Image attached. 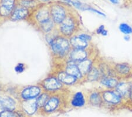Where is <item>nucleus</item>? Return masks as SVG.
Instances as JSON below:
<instances>
[{"label": "nucleus", "instance_id": "0eeeda50", "mask_svg": "<svg viewBox=\"0 0 132 117\" xmlns=\"http://www.w3.org/2000/svg\"><path fill=\"white\" fill-rule=\"evenodd\" d=\"M44 91L48 92H56L65 89V85L62 84L55 75H51L45 78L38 83Z\"/></svg>", "mask_w": 132, "mask_h": 117}, {"label": "nucleus", "instance_id": "f8f14e48", "mask_svg": "<svg viewBox=\"0 0 132 117\" xmlns=\"http://www.w3.org/2000/svg\"><path fill=\"white\" fill-rule=\"evenodd\" d=\"M17 4V0H0V21L9 19Z\"/></svg>", "mask_w": 132, "mask_h": 117}, {"label": "nucleus", "instance_id": "423d86ee", "mask_svg": "<svg viewBox=\"0 0 132 117\" xmlns=\"http://www.w3.org/2000/svg\"><path fill=\"white\" fill-rule=\"evenodd\" d=\"M43 91L44 90L39 85L24 86L20 89V91H17L15 98L20 102L25 100L37 98L43 92Z\"/></svg>", "mask_w": 132, "mask_h": 117}, {"label": "nucleus", "instance_id": "a878e982", "mask_svg": "<svg viewBox=\"0 0 132 117\" xmlns=\"http://www.w3.org/2000/svg\"><path fill=\"white\" fill-rule=\"evenodd\" d=\"M119 30L124 35H131L132 34V27L127 23H121L119 25Z\"/></svg>", "mask_w": 132, "mask_h": 117}, {"label": "nucleus", "instance_id": "cd10ccee", "mask_svg": "<svg viewBox=\"0 0 132 117\" xmlns=\"http://www.w3.org/2000/svg\"><path fill=\"white\" fill-rule=\"evenodd\" d=\"M79 37L81 38L82 39L85 40V41L88 42H91L92 40V36L91 35L86 33H81L80 31L78 32V33L76 34Z\"/></svg>", "mask_w": 132, "mask_h": 117}, {"label": "nucleus", "instance_id": "f704fd0d", "mask_svg": "<svg viewBox=\"0 0 132 117\" xmlns=\"http://www.w3.org/2000/svg\"><path fill=\"white\" fill-rule=\"evenodd\" d=\"M131 81H132V80H131Z\"/></svg>", "mask_w": 132, "mask_h": 117}, {"label": "nucleus", "instance_id": "7ed1b4c3", "mask_svg": "<svg viewBox=\"0 0 132 117\" xmlns=\"http://www.w3.org/2000/svg\"><path fill=\"white\" fill-rule=\"evenodd\" d=\"M57 28L61 35L69 39L80 31V21L76 15L69 11L65 20L57 25Z\"/></svg>", "mask_w": 132, "mask_h": 117}, {"label": "nucleus", "instance_id": "20e7f679", "mask_svg": "<svg viewBox=\"0 0 132 117\" xmlns=\"http://www.w3.org/2000/svg\"><path fill=\"white\" fill-rule=\"evenodd\" d=\"M103 108L114 110L121 107L126 104L122 97L114 89H102Z\"/></svg>", "mask_w": 132, "mask_h": 117}, {"label": "nucleus", "instance_id": "bb28decb", "mask_svg": "<svg viewBox=\"0 0 132 117\" xmlns=\"http://www.w3.org/2000/svg\"><path fill=\"white\" fill-rule=\"evenodd\" d=\"M95 33L97 35H101L104 37H106L109 35V31L107 29H106L105 25L103 24L100 25L96 30Z\"/></svg>", "mask_w": 132, "mask_h": 117}, {"label": "nucleus", "instance_id": "a211bd4d", "mask_svg": "<svg viewBox=\"0 0 132 117\" xmlns=\"http://www.w3.org/2000/svg\"><path fill=\"white\" fill-rule=\"evenodd\" d=\"M63 70L67 73L76 77L81 82H84L85 77L79 69L77 63L70 61H66L65 66Z\"/></svg>", "mask_w": 132, "mask_h": 117}, {"label": "nucleus", "instance_id": "c85d7f7f", "mask_svg": "<svg viewBox=\"0 0 132 117\" xmlns=\"http://www.w3.org/2000/svg\"><path fill=\"white\" fill-rule=\"evenodd\" d=\"M15 71L18 73H22L25 70V65L22 63H19L16 65L14 68Z\"/></svg>", "mask_w": 132, "mask_h": 117}, {"label": "nucleus", "instance_id": "1a4fd4ad", "mask_svg": "<svg viewBox=\"0 0 132 117\" xmlns=\"http://www.w3.org/2000/svg\"><path fill=\"white\" fill-rule=\"evenodd\" d=\"M33 18L32 23L34 24H37V26H39L43 23L51 20V16L50 14V8L48 5H45L42 4L35 10V11L33 10Z\"/></svg>", "mask_w": 132, "mask_h": 117}, {"label": "nucleus", "instance_id": "dca6fc26", "mask_svg": "<svg viewBox=\"0 0 132 117\" xmlns=\"http://www.w3.org/2000/svg\"><path fill=\"white\" fill-rule=\"evenodd\" d=\"M70 106L72 108H82L87 104L86 96L82 91H78L72 95L69 101Z\"/></svg>", "mask_w": 132, "mask_h": 117}, {"label": "nucleus", "instance_id": "b1692460", "mask_svg": "<svg viewBox=\"0 0 132 117\" xmlns=\"http://www.w3.org/2000/svg\"><path fill=\"white\" fill-rule=\"evenodd\" d=\"M52 92H48L44 91L39 97L37 98V104L38 106V109L43 108L50 99Z\"/></svg>", "mask_w": 132, "mask_h": 117}, {"label": "nucleus", "instance_id": "473e14b6", "mask_svg": "<svg viewBox=\"0 0 132 117\" xmlns=\"http://www.w3.org/2000/svg\"><path fill=\"white\" fill-rule=\"evenodd\" d=\"M4 87H3L2 85L0 84V94L3 92H4Z\"/></svg>", "mask_w": 132, "mask_h": 117}, {"label": "nucleus", "instance_id": "6ab92c4d", "mask_svg": "<svg viewBox=\"0 0 132 117\" xmlns=\"http://www.w3.org/2000/svg\"><path fill=\"white\" fill-rule=\"evenodd\" d=\"M119 80L120 79L116 76H105L101 78L99 83L101 89H114Z\"/></svg>", "mask_w": 132, "mask_h": 117}, {"label": "nucleus", "instance_id": "4468645a", "mask_svg": "<svg viewBox=\"0 0 132 117\" xmlns=\"http://www.w3.org/2000/svg\"><path fill=\"white\" fill-rule=\"evenodd\" d=\"M131 80L127 79H121L119 80L118 85H116L114 90L122 98L123 100L126 102L128 99L129 94L130 86L131 84Z\"/></svg>", "mask_w": 132, "mask_h": 117}, {"label": "nucleus", "instance_id": "39448f33", "mask_svg": "<svg viewBox=\"0 0 132 117\" xmlns=\"http://www.w3.org/2000/svg\"><path fill=\"white\" fill-rule=\"evenodd\" d=\"M67 5L68 4L60 3H53L49 4L51 18L56 25L60 24L69 13V11Z\"/></svg>", "mask_w": 132, "mask_h": 117}, {"label": "nucleus", "instance_id": "f257e3e1", "mask_svg": "<svg viewBox=\"0 0 132 117\" xmlns=\"http://www.w3.org/2000/svg\"><path fill=\"white\" fill-rule=\"evenodd\" d=\"M63 90L52 92L45 105L38 111H39L42 114H50L62 109L67 102L65 99L64 94L62 92Z\"/></svg>", "mask_w": 132, "mask_h": 117}, {"label": "nucleus", "instance_id": "393cba45", "mask_svg": "<svg viewBox=\"0 0 132 117\" xmlns=\"http://www.w3.org/2000/svg\"><path fill=\"white\" fill-rule=\"evenodd\" d=\"M25 113L20 110L10 111L4 109L0 112V117H24Z\"/></svg>", "mask_w": 132, "mask_h": 117}, {"label": "nucleus", "instance_id": "c9c22d12", "mask_svg": "<svg viewBox=\"0 0 132 117\" xmlns=\"http://www.w3.org/2000/svg\"></svg>", "mask_w": 132, "mask_h": 117}, {"label": "nucleus", "instance_id": "4be33fe9", "mask_svg": "<svg viewBox=\"0 0 132 117\" xmlns=\"http://www.w3.org/2000/svg\"><path fill=\"white\" fill-rule=\"evenodd\" d=\"M102 78V74L99 68L96 63V60L94 65L91 68L90 71L85 77L84 82H99V80Z\"/></svg>", "mask_w": 132, "mask_h": 117}, {"label": "nucleus", "instance_id": "2eb2a0df", "mask_svg": "<svg viewBox=\"0 0 132 117\" xmlns=\"http://www.w3.org/2000/svg\"><path fill=\"white\" fill-rule=\"evenodd\" d=\"M20 109L28 115L31 116L38 110L37 98L25 100L20 102Z\"/></svg>", "mask_w": 132, "mask_h": 117}, {"label": "nucleus", "instance_id": "f3484780", "mask_svg": "<svg viewBox=\"0 0 132 117\" xmlns=\"http://www.w3.org/2000/svg\"><path fill=\"white\" fill-rule=\"evenodd\" d=\"M55 76L65 86H73V85L81 83V82L76 77L67 73L63 70L58 71L57 72V74H55Z\"/></svg>", "mask_w": 132, "mask_h": 117}, {"label": "nucleus", "instance_id": "2f4dec72", "mask_svg": "<svg viewBox=\"0 0 132 117\" xmlns=\"http://www.w3.org/2000/svg\"><path fill=\"white\" fill-rule=\"evenodd\" d=\"M109 1L113 5H119L120 3V0H109Z\"/></svg>", "mask_w": 132, "mask_h": 117}, {"label": "nucleus", "instance_id": "5701e85b", "mask_svg": "<svg viewBox=\"0 0 132 117\" xmlns=\"http://www.w3.org/2000/svg\"><path fill=\"white\" fill-rule=\"evenodd\" d=\"M96 60V57L94 56L89 57V58L77 63L79 69H80L84 77H85L86 74L88 73V72L90 71L91 68L95 64Z\"/></svg>", "mask_w": 132, "mask_h": 117}, {"label": "nucleus", "instance_id": "72a5a7b5", "mask_svg": "<svg viewBox=\"0 0 132 117\" xmlns=\"http://www.w3.org/2000/svg\"><path fill=\"white\" fill-rule=\"evenodd\" d=\"M38 1H41V2H43L44 3H48V2H50L51 0H38Z\"/></svg>", "mask_w": 132, "mask_h": 117}, {"label": "nucleus", "instance_id": "7c9ffc66", "mask_svg": "<svg viewBox=\"0 0 132 117\" xmlns=\"http://www.w3.org/2000/svg\"><path fill=\"white\" fill-rule=\"evenodd\" d=\"M123 40H124V41L126 42H130L131 40L130 35H124V36H123Z\"/></svg>", "mask_w": 132, "mask_h": 117}, {"label": "nucleus", "instance_id": "9d476101", "mask_svg": "<svg viewBox=\"0 0 132 117\" xmlns=\"http://www.w3.org/2000/svg\"><path fill=\"white\" fill-rule=\"evenodd\" d=\"M114 73L120 79H131L132 78V66L129 63L121 62L113 63Z\"/></svg>", "mask_w": 132, "mask_h": 117}, {"label": "nucleus", "instance_id": "412c9836", "mask_svg": "<svg viewBox=\"0 0 132 117\" xmlns=\"http://www.w3.org/2000/svg\"><path fill=\"white\" fill-rule=\"evenodd\" d=\"M69 42L72 49H87L90 48L93 46H91V42H88L82 39L77 35H75L69 38Z\"/></svg>", "mask_w": 132, "mask_h": 117}, {"label": "nucleus", "instance_id": "ddd939ff", "mask_svg": "<svg viewBox=\"0 0 132 117\" xmlns=\"http://www.w3.org/2000/svg\"><path fill=\"white\" fill-rule=\"evenodd\" d=\"M31 13V9L16 4V7L11 15L9 20L12 21L26 20L29 17Z\"/></svg>", "mask_w": 132, "mask_h": 117}, {"label": "nucleus", "instance_id": "c756f323", "mask_svg": "<svg viewBox=\"0 0 132 117\" xmlns=\"http://www.w3.org/2000/svg\"><path fill=\"white\" fill-rule=\"evenodd\" d=\"M129 102L132 104V83H131V86H130V89L128 99H127V101L126 102Z\"/></svg>", "mask_w": 132, "mask_h": 117}, {"label": "nucleus", "instance_id": "9b49d317", "mask_svg": "<svg viewBox=\"0 0 132 117\" xmlns=\"http://www.w3.org/2000/svg\"><path fill=\"white\" fill-rule=\"evenodd\" d=\"M86 96L87 104L93 107L103 108L101 89L95 88L89 90Z\"/></svg>", "mask_w": 132, "mask_h": 117}, {"label": "nucleus", "instance_id": "6e6552de", "mask_svg": "<svg viewBox=\"0 0 132 117\" xmlns=\"http://www.w3.org/2000/svg\"><path fill=\"white\" fill-rule=\"evenodd\" d=\"M93 50H94L93 46L87 49H72L65 61H70L78 63L89 57L94 56L95 55H93Z\"/></svg>", "mask_w": 132, "mask_h": 117}, {"label": "nucleus", "instance_id": "aec40b11", "mask_svg": "<svg viewBox=\"0 0 132 117\" xmlns=\"http://www.w3.org/2000/svg\"><path fill=\"white\" fill-rule=\"evenodd\" d=\"M2 93L0 94V105L3 109L10 111L18 110V106L15 100L12 97L2 94Z\"/></svg>", "mask_w": 132, "mask_h": 117}, {"label": "nucleus", "instance_id": "f03ea898", "mask_svg": "<svg viewBox=\"0 0 132 117\" xmlns=\"http://www.w3.org/2000/svg\"><path fill=\"white\" fill-rule=\"evenodd\" d=\"M50 46L53 56L58 59H65V60L72 49L69 38L61 35L51 43Z\"/></svg>", "mask_w": 132, "mask_h": 117}]
</instances>
